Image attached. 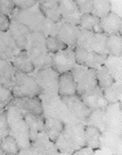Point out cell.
I'll return each instance as SVG.
<instances>
[{"mask_svg": "<svg viewBox=\"0 0 122 155\" xmlns=\"http://www.w3.org/2000/svg\"><path fill=\"white\" fill-rule=\"evenodd\" d=\"M13 1L17 8L22 10H28L39 3V1L36 0H13Z\"/></svg>", "mask_w": 122, "mask_h": 155, "instance_id": "f6af8a7d", "label": "cell"}, {"mask_svg": "<svg viewBox=\"0 0 122 155\" xmlns=\"http://www.w3.org/2000/svg\"><path fill=\"white\" fill-rule=\"evenodd\" d=\"M102 93L105 97V99L109 104L118 103L121 102V96H122V90H121V83L116 82L111 87L101 90Z\"/></svg>", "mask_w": 122, "mask_h": 155, "instance_id": "d590c367", "label": "cell"}, {"mask_svg": "<svg viewBox=\"0 0 122 155\" xmlns=\"http://www.w3.org/2000/svg\"><path fill=\"white\" fill-rule=\"evenodd\" d=\"M10 26V17L0 13V31L8 32Z\"/></svg>", "mask_w": 122, "mask_h": 155, "instance_id": "bcb514c9", "label": "cell"}, {"mask_svg": "<svg viewBox=\"0 0 122 155\" xmlns=\"http://www.w3.org/2000/svg\"><path fill=\"white\" fill-rule=\"evenodd\" d=\"M122 56H110L108 55L107 60L104 62V66L108 68L111 75L115 79L116 82L121 83L122 80V70H121V65H122Z\"/></svg>", "mask_w": 122, "mask_h": 155, "instance_id": "1f68e13d", "label": "cell"}, {"mask_svg": "<svg viewBox=\"0 0 122 155\" xmlns=\"http://www.w3.org/2000/svg\"><path fill=\"white\" fill-rule=\"evenodd\" d=\"M39 8L43 17L54 23H61L63 18L59 8V1L55 0H43L39 1Z\"/></svg>", "mask_w": 122, "mask_h": 155, "instance_id": "ffe728a7", "label": "cell"}, {"mask_svg": "<svg viewBox=\"0 0 122 155\" xmlns=\"http://www.w3.org/2000/svg\"><path fill=\"white\" fill-rule=\"evenodd\" d=\"M64 122L61 119L51 117V116H44V132L48 136V138L55 143L59 135L64 129Z\"/></svg>", "mask_w": 122, "mask_h": 155, "instance_id": "83f0119b", "label": "cell"}, {"mask_svg": "<svg viewBox=\"0 0 122 155\" xmlns=\"http://www.w3.org/2000/svg\"><path fill=\"white\" fill-rule=\"evenodd\" d=\"M60 23H54L52 21H49L47 18H44V21L40 26L39 32H42L45 37L48 36H56L57 31L59 29Z\"/></svg>", "mask_w": 122, "mask_h": 155, "instance_id": "ab89813d", "label": "cell"}, {"mask_svg": "<svg viewBox=\"0 0 122 155\" xmlns=\"http://www.w3.org/2000/svg\"><path fill=\"white\" fill-rule=\"evenodd\" d=\"M55 146L60 152V154H74L75 150L79 149V147L75 144L73 139L64 131L59 135L57 140L55 141Z\"/></svg>", "mask_w": 122, "mask_h": 155, "instance_id": "f546056e", "label": "cell"}, {"mask_svg": "<svg viewBox=\"0 0 122 155\" xmlns=\"http://www.w3.org/2000/svg\"><path fill=\"white\" fill-rule=\"evenodd\" d=\"M108 153L120 154L121 153V134L115 133L111 130L103 132L101 138V149Z\"/></svg>", "mask_w": 122, "mask_h": 155, "instance_id": "ac0fdd59", "label": "cell"}, {"mask_svg": "<svg viewBox=\"0 0 122 155\" xmlns=\"http://www.w3.org/2000/svg\"><path fill=\"white\" fill-rule=\"evenodd\" d=\"M80 28L70 23L62 21L59 24V29L56 37L61 42L65 44L69 48L75 49L77 47V39Z\"/></svg>", "mask_w": 122, "mask_h": 155, "instance_id": "4fadbf2b", "label": "cell"}, {"mask_svg": "<svg viewBox=\"0 0 122 155\" xmlns=\"http://www.w3.org/2000/svg\"><path fill=\"white\" fill-rule=\"evenodd\" d=\"M61 99L78 121L86 124L88 115L91 113V109L87 107V105L77 94L71 96H63L61 97Z\"/></svg>", "mask_w": 122, "mask_h": 155, "instance_id": "30bf717a", "label": "cell"}, {"mask_svg": "<svg viewBox=\"0 0 122 155\" xmlns=\"http://www.w3.org/2000/svg\"><path fill=\"white\" fill-rule=\"evenodd\" d=\"M71 71L76 83L78 96L91 93L98 87L95 69L76 64Z\"/></svg>", "mask_w": 122, "mask_h": 155, "instance_id": "277c9868", "label": "cell"}, {"mask_svg": "<svg viewBox=\"0 0 122 155\" xmlns=\"http://www.w3.org/2000/svg\"><path fill=\"white\" fill-rule=\"evenodd\" d=\"M10 62L12 63V65L17 71H20L22 73L31 74L36 69L34 64L29 57L26 50L18 51L14 55V57L12 58Z\"/></svg>", "mask_w": 122, "mask_h": 155, "instance_id": "4316f807", "label": "cell"}, {"mask_svg": "<svg viewBox=\"0 0 122 155\" xmlns=\"http://www.w3.org/2000/svg\"><path fill=\"white\" fill-rule=\"evenodd\" d=\"M45 46L47 51L50 54H55L59 51L65 50L69 48L65 44L61 42L56 36H48L45 37Z\"/></svg>", "mask_w": 122, "mask_h": 155, "instance_id": "f35d334b", "label": "cell"}, {"mask_svg": "<svg viewBox=\"0 0 122 155\" xmlns=\"http://www.w3.org/2000/svg\"><path fill=\"white\" fill-rule=\"evenodd\" d=\"M9 104L17 107L23 113L31 114L35 115L43 114L42 102L39 97H33V98H13Z\"/></svg>", "mask_w": 122, "mask_h": 155, "instance_id": "5bb4252c", "label": "cell"}, {"mask_svg": "<svg viewBox=\"0 0 122 155\" xmlns=\"http://www.w3.org/2000/svg\"><path fill=\"white\" fill-rule=\"evenodd\" d=\"M15 8L13 0H0V13L10 17Z\"/></svg>", "mask_w": 122, "mask_h": 155, "instance_id": "ee69618b", "label": "cell"}, {"mask_svg": "<svg viewBox=\"0 0 122 155\" xmlns=\"http://www.w3.org/2000/svg\"><path fill=\"white\" fill-rule=\"evenodd\" d=\"M95 70H96V78H97L98 87L101 90L109 88L113 84L116 83V81L113 78V76L111 75V73L109 72L108 68L105 67L104 65L100 66Z\"/></svg>", "mask_w": 122, "mask_h": 155, "instance_id": "836d02e7", "label": "cell"}, {"mask_svg": "<svg viewBox=\"0 0 122 155\" xmlns=\"http://www.w3.org/2000/svg\"><path fill=\"white\" fill-rule=\"evenodd\" d=\"M10 18L16 19L20 23L24 24L31 31H39L40 26H42L45 18L39 11L38 3L28 10H22L16 7L10 15Z\"/></svg>", "mask_w": 122, "mask_h": 155, "instance_id": "ba28073f", "label": "cell"}, {"mask_svg": "<svg viewBox=\"0 0 122 155\" xmlns=\"http://www.w3.org/2000/svg\"><path fill=\"white\" fill-rule=\"evenodd\" d=\"M40 99H42V102L44 116H51V117L61 119L64 122V124L78 121L68 110L67 106L64 104V103L62 101L59 95L52 97V98Z\"/></svg>", "mask_w": 122, "mask_h": 155, "instance_id": "52a82bcc", "label": "cell"}, {"mask_svg": "<svg viewBox=\"0 0 122 155\" xmlns=\"http://www.w3.org/2000/svg\"><path fill=\"white\" fill-rule=\"evenodd\" d=\"M86 125H92L99 128L102 132L108 130L106 112L102 109H95L91 110L88 117L86 121Z\"/></svg>", "mask_w": 122, "mask_h": 155, "instance_id": "4dcf8cb0", "label": "cell"}, {"mask_svg": "<svg viewBox=\"0 0 122 155\" xmlns=\"http://www.w3.org/2000/svg\"><path fill=\"white\" fill-rule=\"evenodd\" d=\"M105 112L108 129L121 134V102L109 104Z\"/></svg>", "mask_w": 122, "mask_h": 155, "instance_id": "e0dca14e", "label": "cell"}, {"mask_svg": "<svg viewBox=\"0 0 122 155\" xmlns=\"http://www.w3.org/2000/svg\"><path fill=\"white\" fill-rule=\"evenodd\" d=\"M75 94H77V88L72 71L60 74L58 78V95L63 97Z\"/></svg>", "mask_w": 122, "mask_h": 155, "instance_id": "7402d4cb", "label": "cell"}, {"mask_svg": "<svg viewBox=\"0 0 122 155\" xmlns=\"http://www.w3.org/2000/svg\"><path fill=\"white\" fill-rule=\"evenodd\" d=\"M2 111H4V109H3V108H2L1 106H0V113H1Z\"/></svg>", "mask_w": 122, "mask_h": 155, "instance_id": "681fc988", "label": "cell"}, {"mask_svg": "<svg viewBox=\"0 0 122 155\" xmlns=\"http://www.w3.org/2000/svg\"><path fill=\"white\" fill-rule=\"evenodd\" d=\"M16 71L10 61L0 60V84L10 91L15 85Z\"/></svg>", "mask_w": 122, "mask_h": 155, "instance_id": "d4e9b609", "label": "cell"}, {"mask_svg": "<svg viewBox=\"0 0 122 155\" xmlns=\"http://www.w3.org/2000/svg\"><path fill=\"white\" fill-rule=\"evenodd\" d=\"M30 32L31 31L27 26L20 23L19 21H16V19L10 18V26L8 33L12 37L19 51L26 50L27 41Z\"/></svg>", "mask_w": 122, "mask_h": 155, "instance_id": "7c38bea8", "label": "cell"}, {"mask_svg": "<svg viewBox=\"0 0 122 155\" xmlns=\"http://www.w3.org/2000/svg\"><path fill=\"white\" fill-rule=\"evenodd\" d=\"M79 97L84 101V103L91 110H95V109L105 110L109 104V103L105 99V97L102 93V91H101L99 87H97L91 93L80 95Z\"/></svg>", "mask_w": 122, "mask_h": 155, "instance_id": "cb8c5ba5", "label": "cell"}, {"mask_svg": "<svg viewBox=\"0 0 122 155\" xmlns=\"http://www.w3.org/2000/svg\"><path fill=\"white\" fill-rule=\"evenodd\" d=\"M42 92V88L30 74L16 71L15 85L11 91L14 98H33Z\"/></svg>", "mask_w": 122, "mask_h": 155, "instance_id": "3957f363", "label": "cell"}, {"mask_svg": "<svg viewBox=\"0 0 122 155\" xmlns=\"http://www.w3.org/2000/svg\"><path fill=\"white\" fill-rule=\"evenodd\" d=\"M59 8L63 21L79 27L81 14L74 0H61L59 1Z\"/></svg>", "mask_w": 122, "mask_h": 155, "instance_id": "9a60e30c", "label": "cell"}, {"mask_svg": "<svg viewBox=\"0 0 122 155\" xmlns=\"http://www.w3.org/2000/svg\"><path fill=\"white\" fill-rule=\"evenodd\" d=\"M0 149L6 155H17L20 150L17 140L10 135L7 136L0 143Z\"/></svg>", "mask_w": 122, "mask_h": 155, "instance_id": "8d00e7d4", "label": "cell"}, {"mask_svg": "<svg viewBox=\"0 0 122 155\" xmlns=\"http://www.w3.org/2000/svg\"><path fill=\"white\" fill-rule=\"evenodd\" d=\"M42 88V92L39 98H52L58 96V78L59 74L52 68L35 69L30 74Z\"/></svg>", "mask_w": 122, "mask_h": 155, "instance_id": "5b68a950", "label": "cell"}, {"mask_svg": "<svg viewBox=\"0 0 122 155\" xmlns=\"http://www.w3.org/2000/svg\"><path fill=\"white\" fill-rule=\"evenodd\" d=\"M81 15L92 14L94 10V0H74Z\"/></svg>", "mask_w": 122, "mask_h": 155, "instance_id": "b9f144b4", "label": "cell"}, {"mask_svg": "<svg viewBox=\"0 0 122 155\" xmlns=\"http://www.w3.org/2000/svg\"><path fill=\"white\" fill-rule=\"evenodd\" d=\"M103 132L99 128L92 125L85 127V142L86 146L96 151L101 149V138Z\"/></svg>", "mask_w": 122, "mask_h": 155, "instance_id": "f1b7e54d", "label": "cell"}, {"mask_svg": "<svg viewBox=\"0 0 122 155\" xmlns=\"http://www.w3.org/2000/svg\"><path fill=\"white\" fill-rule=\"evenodd\" d=\"M26 51L36 69L51 68V54L45 46V36L39 31H31L29 35Z\"/></svg>", "mask_w": 122, "mask_h": 155, "instance_id": "6da1fadb", "label": "cell"}, {"mask_svg": "<svg viewBox=\"0 0 122 155\" xmlns=\"http://www.w3.org/2000/svg\"><path fill=\"white\" fill-rule=\"evenodd\" d=\"M122 19L119 15L111 11L106 17L100 18V30L107 36L121 34Z\"/></svg>", "mask_w": 122, "mask_h": 155, "instance_id": "2e32d148", "label": "cell"}, {"mask_svg": "<svg viewBox=\"0 0 122 155\" xmlns=\"http://www.w3.org/2000/svg\"><path fill=\"white\" fill-rule=\"evenodd\" d=\"M23 115L29 127L30 142L32 144L36 140L39 134L44 131V115H35L27 113H23Z\"/></svg>", "mask_w": 122, "mask_h": 155, "instance_id": "603a6c76", "label": "cell"}, {"mask_svg": "<svg viewBox=\"0 0 122 155\" xmlns=\"http://www.w3.org/2000/svg\"><path fill=\"white\" fill-rule=\"evenodd\" d=\"M107 38L108 36L103 33H95L80 29L77 39V47L90 52L108 54L106 47Z\"/></svg>", "mask_w": 122, "mask_h": 155, "instance_id": "8992f818", "label": "cell"}, {"mask_svg": "<svg viewBox=\"0 0 122 155\" xmlns=\"http://www.w3.org/2000/svg\"><path fill=\"white\" fill-rule=\"evenodd\" d=\"M32 148L35 151V155L42 154V155H55L60 154L58 151L55 143L52 142L46 135L44 131L40 132L37 137L36 140L31 144Z\"/></svg>", "mask_w": 122, "mask_h": 155, "instance_id": "d6986e66", "label": "cell"}, {"mask_svg": "<svg viewBox=\"0 0 122 155\" xmlns=\"http://www.w3.org/2000/svg\"><path fill=\"white\" fill-rule=\"evenodd\" d=\"M18 51L10 34L0 31V60L11 61Z\"/></svg>", "mask_w": 122, "mask_h": 155, "instance_id": "44dd1931", "label": "cell"}, {"mask_svg": "<svg viewBox=\"0 0 122 155\" xmlns=\"http://www.w3.org/2000/svg\"><path fill=\"white\" fill-rule=\"evenodd\" d=\"M0 155H4V152L1 150V149H0Z\"/></svg>", "mask_w": 122, "mask_h": 155, "instance_id": "c3c4849f", "label": "cell"}, {"mask_svg": "<svg viewBox=\"0 0 122 155\" xmlns=\"http://www.w3.org/2000/svg\"><path fill=\"white\" fill-rule=\"evenodd\" d=\"M13 95L10 91L5 89L1 84H0V106L4 110L8 107L9 103L13 100Z\"/></svg>", "mask_w": 122, "mask_h": 155, "instance_id": "7bdbcfd3", "label": "cell"}, {"mask_svg": "<svg viewBox=\"0 0 122 155\" xmlns=\"http://www.w3.org/2000/svg\"><path fill=\"white\" fill-rule=\"evenodd\" d=\"M6 109L8 112L9 135L17 140L20 149L29 147L30 145L29 127L24 119L22 111L10 104Z\"/></svg>", "mask_w": 122, "mask_h": 155, "instance_id": "7a4b0ae2", "label": "cell"}, {"mask_svg": "<svg viewBox=\"0 0 122 155\" xmlns=\"http://www.w3.org/2000/svg\"><path fill=\"white\" fill-rule=\"evenodd\" d=\"M85 127H86V124L80 121L66 123L64 125V131L73 139L75 144L79 147V149L86 146Z\"/></svg>", "mask_w": 122, "mask_h": 155, "instance_id": "484cf974", "label": "cell"}, {"mask_svg": "<svg viewBox=\"0 0 122 155\" xmlns=\"http://www.w3.org/2000/svg\"><path fill=\"white\" fill-rule=\"evenodd\" d=\"M106 47L108 54L110 56H122V36L114 34L108 36Z\"/></svg>", "mask_w": 122, "mask_h": 155, "instance_id": "e575fe53", "label": "cell"}, {"mask_svg": "<svg viewBox=\"0 0 122 155\" xmlns=\"http://www.w3.org/2000/svg\"><path fill=\"white\" fill-rule=\"evenodd\" d=\"M9 135L8 123V112L7 109L0 113V143Z\"/></svg>", "mask_w": 122, "mask_h": 155, "instance_id": "60d3db41", "label": "cell"}, {"mask_svg": "<svg viewBox=\"0 0 122 155\" xmlns=\"http://www.w3.org/2000/svg\"><path fill=\"white\" fill-rule=\"evenodd\" d=\"M74 54L77 65L94 69H96L100 66H102L108 56V54H102L95 52L86 51L79 47H76L74 49Z\"/></svg>", "mask_w": 122, "mask_h": 155, "instance_id": "8fae6325", "label": "cell"}, {"mask_svg": "<svg viewBox=\"0 0 122 155\" xmlns=\"http://www.w3.org/2000/svg\"><path fill=\"white\" fill-rule=\"evenodd\" d=\"M111 7L112 4L108 0H94V10L92 14L98 18H102L111 12Z\"/></svg>", "mask_w": 122, "mask_h": 155, "instance_id": "74e56055", "label": "cell"}, {"mask_svg": "<svg viewBox=\"0 0 122 155\" xmlns=\"http://www.w3.org/2000/svg\"><path fill=\"white\" fill-rule=\"evenodd\" d=\"M79 28L95 33H102L100 30V18L93 14H83L80 18Z\"/></svg>", "mask_w": 122, "mask_h": 155, "instance_id": "d6a6232c", "label": "cell"}, {"mask_svg": "<svg viewBox=\"0 0 122 155\" xmlns=\"http://www.w3.org/2000/svg\"><path fill=\"white\" fill-rule=\"evenodd\" d=\"M75 65L76 60L74 49L67 48L52 54H51V68L59 75L71 71Z\"/></svg>", "mask_w": 122, "mask_h": 155, "instance_id": "9c48e42d", "label": "cell"}, {"mask_svg": "<svg viewBox=\"0 0 122 155\" xmlns=\"http://www.w3.org/2000/svg\"><path fill=\"white\" fill-rule=\"evenodd\" d=\"M95 150H93L92 149H90L89 147H82V148H80L78 149L77 150H75L74 152V154L75 155H81V154H85V155H91V154H95Z\"/></svg>", "mask_w": 122, "mask_h": 155, "instance_id": "7dc6e473", "label": "cell"}]
</instances>
